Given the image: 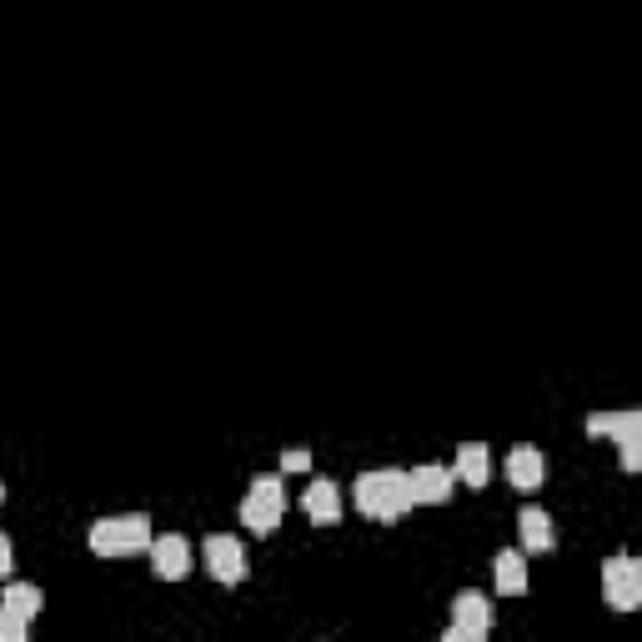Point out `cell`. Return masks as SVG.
I'll return each mask as SVG.
<instances>
[{
  "label": "cell",
  "instance_id": "cell-20",
  "mask_svg": "<svg viewBox=\"0 0 642 642\" xmlns=\"http://www.w3.org/2000/svg\"><path fill=\"white\" fill-rule=\"evenodd\" d=\"M0 502H5V487H0Z\"/></svg>",
  "mask_w": 642,
  "mask_h": 642
},
{
  "label": "cell",
  "instance_id": "cell-17",
  "mask_svg": "<svg viewBox=\"0 0 642 642\" xmlns=\"http://www.w3.org/2000/svg\"><path fill=\"white\" fill-rule=\"evenodd\" d=\"M0 642H25V618L11 607H0Z\"/></svg>",
  "mask_w": 642,
  "mask_h": 642
},
{
  "label": "cell",
  "instance_id": "cell-7",
  "mask_svg": "<svg viewBox=\"0 0 642 642\" xmlns=\"http://www.w3.org/2000/svg\"><path fill=\"white\" fill-rule=\"evenodd\" d=\"M407 492H412V507H442L457 492V472L437 467V462H421V467L407 472Z\"/></svg>",
  "mask_w": 642,
  "mask_h": 642
},
{
  "label": "cell",
  "instance_id": "cell-18",
  "mask_svg": "<svg viewBox=\"0 0 642 642\" xmlns=\"http://www.w3.org/2000/svg\"><path fill=\"white\" fill-rule=\"evenodd\" d=\"M282 472H311V452H307V447H292V452H282Z\"/></svg>",
  "mask_w": 642,
  "mask_h": 642
},
{
  "label": "cell",
  "instance_id": "cell-13",
  "mask_svg": "<svg viewBox=\"0 0 642 642\" xmlns=\"http://www.w3.org/2000/svg\"><path fill=\"white\" fill-rule=\"evenodd\" d=\"M518 532H522V552H552V543H557L552 518H547L543 507H522Z\"/></svg>",
  "mask_w": 642,
  "mask_h": 642
},
{
  "label": "cell",
  "instance_id": "cell-2",
  "mask_svg": "<svg viewBox=\"0 0 642 642\" xmlns=\"http://www.w3.org/2000/svg\"><path fill=\"white\" fill-rule=\"evenodd\" d=\"M151 518L146 512H121V518L91 522V552L96 557H136L151 547Z\"/></svg>",
  "mask_w": 642,
  "mask_h": 642
},
{
  "label": "cell",
  "instance_id": "cell-16",
  "mask_svg": "<svg viewBox=\"0 0 642 642\" xmlns=\"http://www.w3.org/2000/svg\"><path fill=\"white\" fill-rule=\"evenodd\" d=\"M618 452H622V472H638L642 467V432L618 437Z\"/></svg>",
  "mask_w": 642,
  "mask_h": 642
},
{
  "label": "cell",
  "instance_id": "cell-3",
  "mask_svg": "<svg viewBox=\"0 0 642 642\" xmlns=\"http://www.w3.org/2000/svg\"><path fill=\"white\" fill-rule=\"evenodd\" d=\"M282 518H286V482L272 477V472L251 477V492L241 497V527L266 537V532L282 527Z\"/></svg>",
  "mask_w": 642,
  "mask_h": 642
},
{
  "label": "cell",
  "instance_id": "cell-8",
  "mask_svg": "<svg viewBox=\"0 0 642 642\" xmlns=\"http://www.w3.org/2000/svg\"><path fill=\"white\" fill-rule=\"evenodd\" d=\"M151 572L160 582H181L191 572V543H186L181 532H166V537H151Z\"/></svg>",
  "mask_w": 642,
  "mask_h": 642
},
{
  "label": "cell",
  "instance_id": "cell-9",
  "mask_svg": "<svg viewBox=\"0 0 642 642\" xmlns=\"http://www.w3.org/2000/svg\"><path fill=\"white\" fill-rule=\"evenodd\" d=\"M301 512H307L317 527H336L342 522V487L332 477H311L307 492H301Z\"/></svg>",
  "mask_w": 642,
  "mask_h": 642
},
{
  "label": "cell",
  "instance_id": "cell-5",
  "mask_svg": "<svg viewBox=\"0 0 642 642\" xmlns=\"http://www.w3.org/2000/svg\"><path fill=\"white\" fill-rule=\"evenodd\" d=\"M603 587H607V603L618 607V613H632V607H642V568L638 557L618 552L603 562Z\"/></svg>",
  "mask_w": 642,
  "mask_h": 642
},
{
  "label": "cell",
  "instance_id": "cell-1",
  "mask_svg": "<svg viewBox=\"0 0 642 642\" xmlns=\"http://www.w3.org/2000/svg\"><path fill=\"white\" fill-rule=\"evenodd\" d=\"M357 512L371 522H402L412 512V492H407V472L396 467H377L357 477Z\"/></svg>",
  "mask_w": 642,
  "mask_h": 642
},
{
  "label": "cell",
  "instance_id": "cell-19",
  "mask_svg": "<svg viewBox=\"0 0 642 642\" xmlns=\"http://www.w3.org/2000/svg\"><path fill=\"white\" fill-rule=\"evenodd\" d=\"M11 568H15V547H11V537L0 532V582L11 578Z\"/></svg>",
  "mask_w": 642,
  "mask_h": 642
},
{
  "label": "cell",
  "instance_id": "cell-12",
  "mask_svg": "<svg viewBox=\"0 0 642 642\" xmlns=\"http://www.w3.org/2000/svg\"><path fill=\"white\" fill-rule=\"evenodd\" d=\"M452 472H457L462 487H487V482H492V457H487V447H482V442H462Z\"/></svg>",
  "mask_w": 642,
  "mask_h": 642
},
{
  "label": "cell",
  "instance_id": "cell-11",
  "mask_svg": "<svg viewBox=\"0 0 642 642\" xmlns=\"http://www.w3.org/2000/svg\"><path fill=\"white\" fill-rule=\"evenodd\" d=\"M522 547H502L492 562V578H497V593L502 597H522L527 593V562H522Z\"/></svg>",
  "mask_w": 642,
  "mask_h": 642
},
{
  "label": "cell",
  "instance_id": "cell-15",
  "mask_svg": "<svg viewBox=\"0 0 642 642\" xmlns=\"http://www.w3.org/2000/svg\"><path fill=\"white\" fill-rule=\"evenodd\" d=\"M0 607H11V613H21V618L31 622V618H40L46 593H40L36 582H5V587H0Z\"/></svg>",
  "mask_w": 642,
  "mask_h": 642
},
{
  "label": "cell",
  "instance_id": "cell-14",
  "mask_svg": "<svg viewBox=\"0 0 642 642\" xmlns=\"http://www.w3.org/2000/svg\"><path fill=\"white\" fill-rule=\"evenodd\" d=\"M638 427H642L638 412H593L587 417V437L593 442H618L622 432H638Z\"/></svg>",
  "mask_w": 642,
  "mask_h": 642
},
{
  "label": "cell",
  "instance_id": "cell-10",
  "mask_svg": "<svg viewBox=\"0 0 642 642\" xmlns=\"http://www.w3.org/2000/svg\"><path fill=\"white\" fill-rule=\"evenodd\" d=\"M543 477H547V462L537 447H512V452H507V482H512L518 492H537Z\"/></svg>",
  "mask_w": 642,
  "mask_h": 642
},
{
  "label": "cell",
  "instance_id": "cell-4",
  "mask_svg": "<svg viewBox=\"0 0 642 642\" xmlns=\"http://www.w3.org/2000/svg\"><path fill=\"white\" fill-rule=\"evenodd\" d=\"M201 562H206V572L216 582H226V587L247 582V572H251L247 547H241V537H231V532H211L206 547H201Z\"/></svg>",
  "mask_w": 642,
  "mask_h": 642
},
{
  "label": "cell",
  "instance_id": "cell-6",
  "mask_svg": "<svg viewBox=\"0 0 642 642\" xmlns=\"http://www.w3.org/2000/svg\"><path fill=\"white\" fill-rule=\"evenodd\" d=\"M492 622H497L492 603L467 587V593H457V603H452V632H447V638L452 642H482L487 632H492Z\"/></svg>",
  "mask_w": 642,
  "mask_h": 642
}]
</instances>
